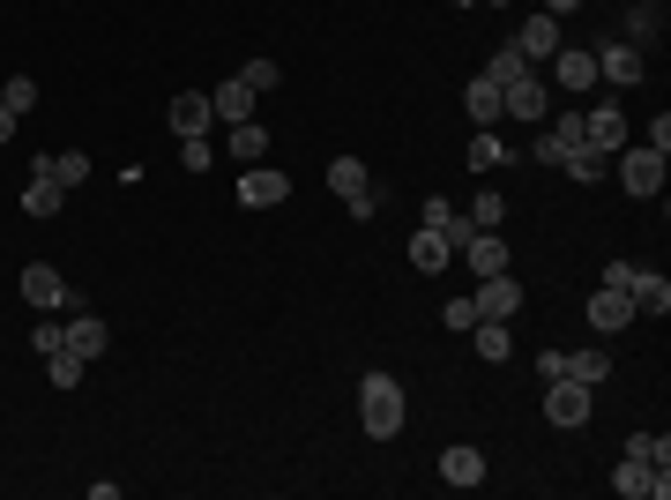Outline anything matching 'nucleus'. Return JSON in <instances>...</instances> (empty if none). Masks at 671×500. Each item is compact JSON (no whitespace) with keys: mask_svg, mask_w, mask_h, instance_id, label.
Returning <instances> with one entry per match:
<instances>
[{"mask_svg":"<svg viewBox=\"0 0 671 500\" xmlns=\"http://www.w3.org/2000/svg\"><path fill=\"white\" fill-rule=\"evenodd\" d=\"M403 419H411V403H403V381L396 374H366V381H358V425H366L373 441H396Z\"/></svg>","mask_w":671,"mask_h":500,"instance_id":"obj_1","label":"nucleus"},{"mask_svg":"<svg viewBox=\"0 0 671 500\" xmlns=\"http://www.w3.org/2000/svg\"><path fill=\"white\" fill-rule=\"evenodd\" d=\"M590 403H596V389H582V381H568V374H552V381H545V419L560 425V433L590 425Z\"/></svg>","mask_w":671,"mask_h":500,"instance_id":"obj_2","label":"nucleus"},{"mask_svg":"<svg viewBox=\"0 0 671 500\" xmlns=\"http://www.w3.org/2000/svg\"><path fill=\"white\" fill-rule=\"evenodd\" d=\"M500 120H552V90L545 82H537V68H530V76H515L507 82V90H500Z\"/></svg>","mask_w":671,"mask_h":500,"instance_id":"obj_3","label":"nucleus"},{"mask_svg":"<svg viewBox=\"0 0 671 500\" xmlns=\"http://www.w3.org/2000/svg\"><path fill=\"white\" fill-rule=\"evenodd\" d=\"M471 306H477V322H515V314H522L530 300H522V284H515V276L500 269V276H477Z\"/></svg>","mask_w":671,"mask_h":500,"instance_id":"obj_4","label":"nucleus"},{"mask_svg":"<svg viewBox=\"0 0 671 500\" xmlns=\"http://www.w3.org/2000/svg\"><path fill=\"white\" fill-rule=\"evenodd\" d=\"M537 374H568V381H582V389H604V374H612V359L604 351H545L537 359Z\"/></svg>","mask_w":671,"mask_h":500,"instance_id":"obj_5","label":"nucleus"},{"mask_svg":"<svg viewBox=\"0 0 671 500\" xmlns=\"http://www.w3.org/2000/svg\"><path fill=\"white\" fill-rule=\"evenodd\" d=\"M620 187H626V195H664V150H649V143H642V150H620Z\"/></svg>","mask_w":671,"mask_h":500,"instance_id":"obj_6","label":"nucleus"},{"mask_svg":"<svg viewBox=\"0 0 671 500\" xmlns=\"http://www.w3.org/2000/svg\"><path fill=\"white\" fill-rule=\"evenodd\" d=\"M328 187L344 195L351 217H373V173L358 165V157H336V165H328Z\"/></svg>","mask_w":671,"mask_h":500,"instance_id":"obj_7","label":"nucleus"},{"mask_svg":"<svg viewBox=\"0 0 671 500\" xmlns=\"http://www.w3.org/2000/svg\"><path fill=\"white\" fill-rule=\"evenodd\" d=\"M23 300L38 306V314H68L75 292L60 284V269H52V262H30V269H23Z\"/></svg>","mask_w":671,"mask_h":500,"instance_id":"obj_8","label":"nucleus"},{"mask_svg":"<svg viewBox=\"0 0 671 500\" xmlns=\"http://www.w3.org/2000/svg\"><path fill=\"white\" fill-rule=\"evenodd\" d=\"M239 202H247V209H276V202H292V179L262 157V165H247V173H239Z\"/></svg>","mask_w":671,"mask_h":500,"instance_id":"obj_9","label":"nucleus"},{"mask_svg":"<svg viewBox=\"0 0 671 500\" xmlns=\"http://www.w3.org/2000/svg\"><path fill=\"white\" fill-rule=\"evenodd\" d=\"M612 486H620L626 500H664L671 493V478L649 463V455H620V471H612Z\"/></svg>","mask_w":671,"mask_h":500,"instance_id":"obj_10","label":"nucleus"},{"mask_svg":"<svg viewBox=\"0 0 671 500\" xmlns=\"http://www.w3.org/2000/svg\"><path fill=\"white\" fill-rule=\"evenodd\" d=\"M582 143H590V150H604V157H620V150H626V112H620V105H596V112H582Z\"/></svg>","mask_w":671,"mask_h":500,"instance_id":"obj_11","label":"nucleus"},{"mask_svg":"<svg viewBox=\"0 0 671 500\" xmlns=\"http://www.w3.org/2000/svg\"><path fill=\"white\" fill-rule=\"evenodd\" d=\"M552 82H560V90H574V98H582V90H596V52L590 46H560V52H552Z\"/></svg>","mask_w":671,"mask_h":500,"instance_id":"obj_12","label":"nucleus"},{"mask_svg":"<svg viewBox=\"0 0 671 500\" xmlns=\"http://www.w3.org/2000/svg\"><path fill=\"white\" fill-rule=\"evenodd\" d=\"M60 202H68V187L52 179V157H38L30 165V187H23V217H60Z\"/></svg>","mask_w":671,"mask_h":500,"instance_id":"obj_13","label":"nucleus"},{"mask_svg":"<svg viewBox=\"0 0 671 500\" xmlns=\"http://www.w3.org/2000/svg\"><path fill=\"white\" fill-rule=\"evenodd\" d=\"M626 322H634V300H626L620 284H596V300H590V329H596V336H620Z\"/></svg>","mask_w":671,"mask_h":500,"instance_id":"obj_14","label":"nucleus"},{"mask_svg":"<svg viewBox=\"0 0 671 500\" xmlns=\"http://www.w3.org/2000/svg\"><path fill=\"white\" fill-rule=\"evenodd\" d=\"M60 344H68L75 359H82V366H90V359H105V351H112V329H105L98 314H75V322L60 329Z\"/></svg>","mask_w":671,"mask_h":500,"instance_id":"obj_15","label":"nucleus"},{"mask_svg":"<svg viewBox=\"0 0 671 500\" xmlns=\"http://www.w3.org/2000/svg\"><path fill=\"white\" fill-rule=\"evenodd\" d=\"M626 300H634V314H671V276L664 269H634L626 276Z\"/></svg>","mask_w":671,"mask_h":500,"instance_id":"obj_16","label":"nucleus"},{"mask_svg":"<svg viewBox=\"0 0 671 500\" xmlns=\"http://www.w3.org/2000/svg\"><path fill=\"white\" fill-rule=\"evenodd\" d=\"M596 76L620 82V90H634V82H642V46H634V38H626V46H604L596 52Z\"/></svg>","mask_w":671,"mask_h":500,"instance_id":"obj_17","label":"nucleus"},{"mask_svg":"<svg viewBox=\"0 0 671 500\" xmlns=\"http://www.w3.org/2000/svg\"><path fill=\"white\" fill-rule=\"evenodd\" d=\"M515 46L530 52V60H552V52L568 46V38H560V16H545V8H537V16H530V23L515 30Z\"/></svg>","mask_w":671,"mask_h":500,"instance_id":"obj_18","label":"nucleus"},{"mask_svg":"<svg viewBox=\"0 0 671 500\" xmlns=\"http://www.w3.org/2000/svg\"><path fill=\"white\" fill-rule=\"evenodd\" d=\"M441 478H447V486H463V493H471V486H485V449L455 441V449L441 455Z\"/></svg>","mask_w":671,"mask_h":500,"instance_id":"obj_19","label":"nucleus"},{"mask_svg":"<svg viewBox=\"0 0 671 500\" xmlns=\"http://www.w3.org/2000/svg\"><path fill=\"white\" fill-rule=\"evenodd\" d=\"M209 120H217V112H209V90H179L172 98V135L179 143H187V135H209Z\"/></svg>","mask_w":671,"mask_h":500,"instance_id":"obj_20","label":"nucleus"},{"mask_svg":"<svg viewBox=\"0 0 671 500\" xmlns=\"http://www.w3.org/2000/svg\"><path fill=\"white\" fill-rule=\"evenodd\" d=\"M447 262H455V247H447V239H441L433 225H418V232H411V269H418V276H441Z\"/></svg>","mask_w":671,"mask_h":500,"instance_id":"obj_21","label":"nucleus"},{"mask_svg":"<svg viewBox=\"0 0 671 500\" xmlns=\"http://www.w3.org/2000/svg\"><path fill=\"white\" fill-rule=\"evenodd\" d=\"M455 254H463L477 276H500V269H507V239H493V232H471V239H463Z\"/></svg>","mask_w":671,"mask_h":500,"instance_id":"obj_22","label":"nucleus"},{"mask_svg":"<svg viewBox=\"0 0 671 500\" xmlns=\"http://www.w3.org/2000/svg\"><path fill=\"white\" fill-rule=\"evenodd\" d=\"M209 112H217L224 127H231V120H254V90H247L239 76H231V82H217V90H209Z\"/></svg>","mask_w":671,"mask_h":500,"instance_id":"obj_23","label":"nucleus"},{"mask_svg":"<svg viewBox=\"0 0 671 500\" xmlns=\"http://www.w3.org/2000/svg\"><path fill=\"white\" fill-rule=\"evenodd\" d=\"M269 157V127L262 120H231V165H262Z\"/></svg>","mask_w":671,"mask_h":500,"instance_id":"obj_24","label":"nucleus"},{"mask_svg":"<svg viewBox=\"0 0 671 500\" xmlns=\"http://www.w3.org/2000/svg\"><path fill=\"white\" fill-rule=\"evenodd\" d=\"M507 157H515V150H507V143H500L493 127H477V135H471V150H463V165H471V173H500V165H507Z\"/></svg>","mask_w":671,"mask_h":500,"instance_id":"obj_25","label":"nucleus"},{"mask_svg":"<svg viewBox=\"0 0 671 500\" xmlns=\"http://www.w3.org/2000/svg\"><path fill=\"white\" fill-rule=\"evenodd\" d=\"M463 112H471L477 127H493V120H500V82H493V76H471V90H463Z\"/></svg>","mask_w":671,"mask_h":500,"instance_id":"obj_26","label":"nucleus"},{"mask_svg":"<svg viewBox=\"0 0 671 500\" xmlns=\"http://www.w3.org/2000/svg\"><path fill=\"white\" fill-rule=\"evenodd\" d=\"M604 165H612V157H604V150H590V143H582V150H568V157H560V173H568L574 187H596V179H604Z\"/></svg>","mask_w":671,"mask_h":500,"instance_id":"obj_27","label":"nucleus"},{"mask_svg":"<svg viewBox=\"0 0 671 500\" xmlns=\"http://www.w3.org/2000/svg\"><path fill=\"white\" fill-rule=\"evenodd\" d=\"M530 68H537V60H530V52H522V46H500L493 60H485V76H493L500 90H507V82H515V76H530Z\"/></svg>","mask_w":671,"mask_h":500,"instance_id":"obj_28","label":"nucleus"},{"mask_svg":"<svg viewBox=\"0 0 671 500\" xmlns=\"http://www.w3.org/2000/svg\"><path fill=\"white\" fill-rule=\"evenodd\" d=\"M477 232H500V217H507V195H493V187H477L471 195V209H463Z\"/></svg>","mask_w":671,"mask_h":500,"instance_id":"obj_29","label":"nucleus"},{"mask_svg":"<svg viewBox=\"0 0 671 500\" xmlns=\"http://www.w3.org/2000/svg\"><path fill=\"white\" fill-rule=\"evenodd\" d=\"M477 329V359H493V366H500V359H515V336H507V322H471Z\"/></svg>","mask_w":671,"mask_h":500,"instance_id":"obj_30","label":"nucleus"},{"mask_svg":"<svg viewBox=\"0 0 671 500\" xmlns=\"http://www.w3.org/2000/svg\"><path fill=\"white\" fill-rule=\"evenodd\" d=\"M46 381H52V389H75V381H82V359H75L68 344H60V351H46Z\"/></svg>","mask_w":671,"mask_h":500,"instance_id":"obj_31","label":"nucleus"},{"mask_svg":"<svg viewBox=\"0 0 671 500\" xmlns=\"http://www.w3.org/2000/svg\"><path fill=\"white\" fill-rule=\"evenodd\" d=\"M626 455H649L657 471H671V441L664 433H626Z\"/></svg>","mask_w":671,"mask_h":500,"instance_id":"obj_32","label":"nucleus"},{"mask_svg":"<svg viewBox=\"0 0 671 500\" xmlns=\"http://www.w3.org/2000/svg\"><path fill=\"white\" fill-rule=\"evenodd\" d=\"M239 82L262 98V90H276V82H284V68H276V60H239Z\"/></svg>","mask_w":671,"mask_h":500,"instance_id":"obj_33","label":"nucleus"},{"mask_svg":"<svg viewBox=\"0 0 671 500\" xmlns=\"http://www.w3.org/2000/svg\"><path fill=\"white\" fill-rule=\"evenodd\" d=\"M52 179H60V187H82V179H90V150H60L52 157Z\"/></svg>","mask_w":671,"mask_h":500,"instance_id":"obj_34","label":"nucleus"},{"mask_svg":"<svg viewBox=\"0 0 671 500\" xmlns=\"http://www.w3.org/2000/svg\"><path fill=\"white\" fill-rule=\"evenodd\" d=\"M0 105H8V112L23 120L30 105H38V82H30V76H8V90H0Z\"/></svg>","mask_w":671,"mask_h":500,"instance_id":"obj_35","label":"nucleus"},{"mask_svg":"<svg viewBox=\"0 0 671 500\" xmlns=\"http://www.w3.org/2000/svg\"><path fill=\"white\" fill-rule=\"evenodd\" d=\"M179 157H187V173H209V165H217V150H209V135H187V143H179Z\"/></svg>","mask_w":671,"mask_h":500,"instance_id":"obj_36","label":"nucleus"},{"mask_svg":"<svg viewBox=\"0 0 671 500\" xmlns=\"http://www.w3.org/2000/svg\"><path fill=\"white\" fill-rule=\"evenodd\" d=\"M455 217H463V209H455V202H447V195H433V202H425V225H433V232H447V225H455Z\"/></svg>","mask_w":671,"mask_h":500,"instance_id":"obj_37","label":"nucleus"},{"mask_svg":"<svg viewBox=\"0 0 671 500\" xmlns=\"http://www.w3.org/2000/svg\"><path fill=\"white\" fill-rule=\"evenodd\" d=\"M441 322H447V329H471V322H477V306H471V300H447V306H441Z\"/></svg>","mask_w":671,"mask_h":500,"instance_id":"obj_38","label":"nucleus"},{"mask_svg":"<svg viewBox=\"0 0 671 500\" xmlns=\"http://www.w3.org/2000/svg\"><path fill=\"white\" fill-rule=\"evenodd\" d=\"M574 8H582V0H545V16H574Z\"/></svg>","mask_w":671,"mask_h":500,"instance_id":"obj_39","label":"nucleus"},{"mask_svg":"<svg viewBox=\"0 0 671 500\" xmlns=\"http://www.w3.org/2000/svg\"><path fill=\"white\" fill-rule=\"evenodd\" d=\"M8 135H16V112H8V105H0V143H8Z\"/></svg>","mask_w":671,"mask_h":500,"instance_id":"obj_40","label":"nucleus"},{"mask_svg":"<svg viewBox=\"0 0 671 500\" xmlns=\"http://www.w3.org/2000/svg\"><path fill=\"white\" fill-rule=\"evenodd\" d=\"M485 8H507V0H485Z\"/></svg>","mask_w":671,"mask_h":500,"instance_id":"obj_41","label":"nucleus"},{"mask_svg":"<svg viewBox=\"0 0 671 500\" xmlns=\"http://www.w3.org/2000/svg\"><path fill=\"white\" fill-rule=\"evenodd\" d=\"M455 8H477V0H455Z\"/></svg>","mask_w":671,"mask_h":500,"instance_id":"obj_42","label":"nucleus"}]
</instances>
